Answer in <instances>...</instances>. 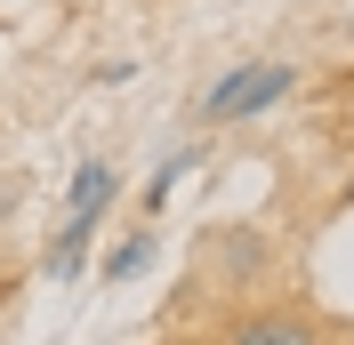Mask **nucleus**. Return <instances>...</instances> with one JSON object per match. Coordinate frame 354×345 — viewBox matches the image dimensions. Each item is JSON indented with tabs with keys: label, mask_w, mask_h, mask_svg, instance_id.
Masks as SVG:
<instances>
[{
	"label": "nucleus",
	"mask_w": 354,
	"mask_h": 345,
	"mask_svg": "<svg viewBox=\"0 0 354 345\" xmlns=\"http://www.w3.org/2000/svg\"><path fill=\"white\" fill-rule=\"evenodd\" d=\"M290 88H298V65H282V57H250V65H225L218 81L201 88L194 121H201V129H234V121H266V112L282 105Z\"/></svg>",
	"instance_id": "1"
},
{
	"label": "nucleus",
	"mask_w": 354,
	"mask_h": 345,
	"mask_svg": "<svg viewBox=\"0 0 354 345\" xmlns=\"http://www.w3.org/2000/svg\"><path fill=\"white\" fill-rule=\"evenodd\" d=\"M153 257H161L153 225H137V233H121V241L105 249V265H97V273H105V281H145V273H153Z\"/></svg>",
	"instance_id": "6"
},
{
	"label": "nucleus",
	"mask_w": 354,
	"mask_h": 345,
	"mask_svg": "<svg viewBox=\"0 0 354 345\" xmlns=\"http://www.w3.org/2000/svg\"><path fill=\"white\" fill-rule=\"evenodd\" d=\"M113 193H121V169L113 161H81L73 169V193H65V217H105Z\"/></svg>",
	"instance_id": "5"
},
{
	"label": "nucleus",
	"mask_w": 354,
	"mask_h": 345,
	"mask_svg": "<svg viewBox=\"0 0 354 345\" xmlns=\"http://www.w3.org/2000/svg\"><path fill=\"white\" fill-rule=\"evenodd\" d=\"M17 209H24V177H8V185H0V225H8Z\"/></svg>",
	"instance_id": "8"
},
{
	"label": "nucleus",
	"mask_w": 354,
	"mask_h": 345,
	"mask_svg": "<svg viewBox=\"0 0 354 345\" xmlns=\"http://www.w3.org/2000/svg\"><path fill=\"white\" fill-rule=\"evenodd\" d=\"M97 225H105V217H65L57 241H48V257H41V273H48V281H81V273H88V241H97Z\"/></svg>",
	"instance_id": "4"
},
{
	"label": "nucleus",
	"mask_w": 354,
	"mask_h": 345,
	"mask_svg": "<svg viewBox=\"0 0 354 345\" xmlns=\"http://www.w3.org/2000/svg\"><path fill=\"white\" fill-rule=\"evenodd\" d=\"M330 209H354V177H346V185H338V201H330Z\"/></svg>",
	"instance_id": "9"
},
{
	"label": "nucleus",
	"mask_w": 354,
	"mask_h": 345,
	"mask_svg": "<svg viewBox=\"0 0 354 345\" xmlns=\"http://www.w3.org/2000/svg\"><path fill=\"white\" fill-rule=\"evenodd\" d=\"M209 345H330V322H322L314 305H298V297H282V305H242Z\"/></svg>",
	"instance_id": "2"
},
{
	"label": "nucleus",
	"mask_w": 354,
	"mask_h": 345,
	"mask_svg": "<svg viewBox=\"0 0 354 345\" xmlns=\"http://www.w3.org/2000/svg\"><path fill=\"white\" fill-rule=\"evenodd\" d=\"M201 265H209L218 289H258V281L274 273V241H266L258 225H225V233L201 241Z\"/></svg>",
	"instance_id": "3"
},
{
	"label": "nucleus",
	"mask_w": 354,
	"mask_h": 345,
	"mask_svg": "<svg viewBox=\"0 0 354 345\" xmlns=\"http://www.w3.org/2000/svg\"><path fill=\"white\" fill-rule=\"evenodd\" d=\"M185 169H201V145L169 152V161L153 169V185H145V201H137V217H161V209H169V193H177V177H185Z\"/></svg>",
	"instance_id": "7"
}]
</instances>
